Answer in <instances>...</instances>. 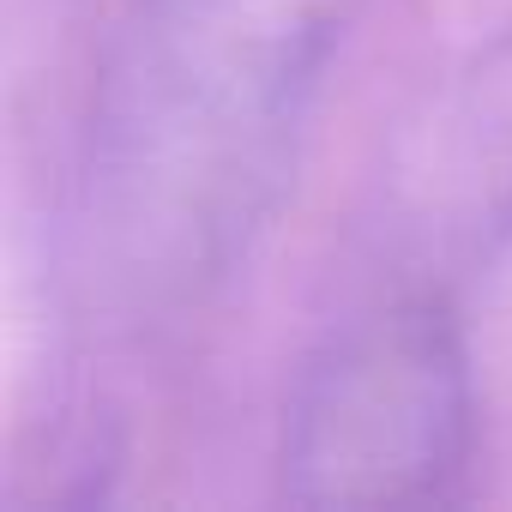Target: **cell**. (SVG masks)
<instances>
[{
    "label": "cell",
    "instance_id": "1",
    "mask_svg": "<svg viewBox=\"0 0 512 512\" xmlns=\"http://www.w3.org/2000/svg\"><path fill=\"white\" fill-rule=\"evenodd\" d=\"M362 0H127L97 61L79 253L97 302H199L266 229Z\"/></svg>",
    "mask_w": 512,
    "mask_h": 512
},
{
    "label": "cell",
    "instance_id": "2",
    "mask_svg": "<svg viewBox=\"0 0 512 512\" xmlns=\"http://www.w3.org/2000/svg\"><path fill=\"white\" fill-rule=\"evenodd\" d=\"M476 446V386L452 296L380 290L296 374L278 488L320 512L446 500Z\"/></svg>",
    "mask_w": 512,
    "mask_h": 512
},
{
    "label": "cell",
    "instance_id": "3",
    "mask_svg": "<svg viewBox=\"0 0 512 512\" xmlns=\"http://www.w3.org/2000/svg\"><path fill=\"white\" fill-rule=\"evenodd\" d=\"M386 290H434L488 266L512 235V31L446 73L386 163Z\"/></svg>",
    "mask_w": 512,
    "mask_h": 512
}]
</instances>
